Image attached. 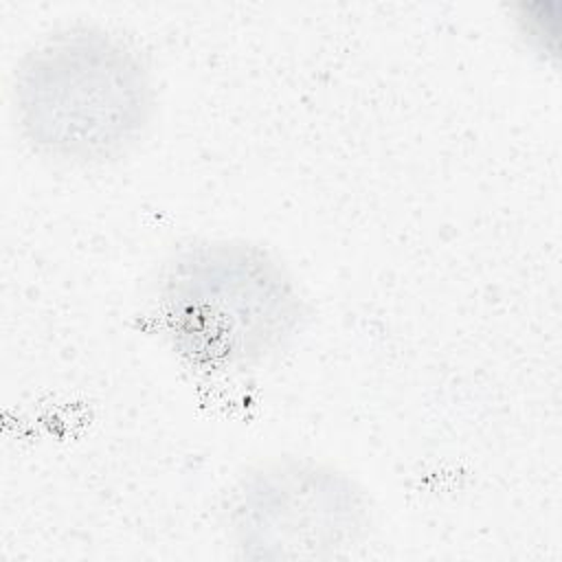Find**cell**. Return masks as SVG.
<instances>
[{
    "label": "cell",
    "mask_w": 562,
    "mask_h": 562,
    "mask_svg": "<svg viewBox=\"0 0 562 562\" xmlns=\"http://www.w3.org/2000/svg\"><path fill=\"white\" fill-rule=\"evenodd\" d=\"M15 121L40 154L75 165L123 156L147 132L156 90L143 53L105 26H66L20 61Z\"/></svg>",
    "instance_id": "1"
},
{
    "label": "cell",
    "mask_w": 562,
    "mask_h": 562,
    "mask_svg": "<svg viewBox=\"0 0 562 562\" xmlns=\"http://www.w3.org/2000/svg\"><path fill=\"white\" fill-rule=\"evenodd\" d=\"M158 307L173 347L211 369H250L301 329L303 296L268 250L211 239L180 250L165 268Z\"/></svg>",
    "instance_id": "2"
},
{
    "label": "cell",
    "mask_w": 562,
    "mask_h": 562,
    "mask_svg": "<svg viewBox=\"0 0 562 562\" xmlns=\"http://www.w3.org/2000/svg\"><path fill=\"white\" fill-rule=\"evenodd\" d=\"M369 522L362 487L305 457L250 470L228 503L231 536L252 558H331L360 544Z\"/></svg>",
    "instance_id": "3"
}]
</instances>
